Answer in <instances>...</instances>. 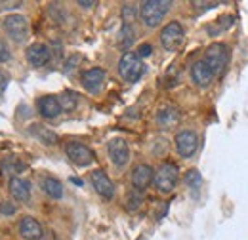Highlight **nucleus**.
I'll return each mask as SVG.
<instances>
[{
    "instance_id": "f257e3e1",
    "label": "nucleus",
    "mask_w": 248,
    "mask_h": 240,
    "mask_svg": "<svg viewBox=\"0 0 248 240\" xmlns=\"http://www.w3.org/2000/svg\"><path fill=\"white\" fill-rule=\"evenodd\" d=\"M170 6H172V2H168V0H147V2H143L140 6V17H141L143 25L149 27V29L158 27V23L168 14Z\"/></svg>"
},
{
    "instance_id": "f03ea898",
    "label": "nucleus",
    "mask_w": 248,
    "mask_h": 240,
    "mask_svg": "<svg viewBox=\"0 0 248 240\" xmlns=\"http://www.w3.org/2000/svg\"><path fill=\"white\" fill-rule=\"evenodd\" d=\"M178 178H180V170L174 162H162L158 166V170L155 172V178H153V183H155L156 191L162 193V195H168L174 191L176 183H178Z\"/></svg>"
},
{
    "instance_id": "7ed1b4c3",
    "label": "nucleus",
    "mask_w": 248,
    "mask_h": 240,
    "mask_svg": "<svg viewBox=\"0 0 248 240\" xmlns=\"http://www.w3.org/2000/svg\"><path fill=\"white\" fill-rule=\"evenodd\" d=\"M119 73H121V76L126 82L134 84V82H138L143 76L145 65H143V61L140 60L136 54L126 52V54H123L121 61H119Z\"/></svg>"
},
{
    "instance_id": "20e7f679",
    "label": "nucleus",
    "mask_w": 248,
    "mask_h": 240,
    "mask_svg": "<svg viewBox=\"0 0 248 240\" xmlns=\"http://www.w3.org/2000/svg\"><path fill=\"white\" fill-rule=\"evenodd\" d=\"M2 27L14 42H25L29 36V23L21 14L6 15V19L2 21Z\"/></svg>"
},
{
    "instance_id": "39448f33",
    "label": "nucleus",
    "mask_w": 248,
    "mask_h": 240,
    "mask_svg": "<svg viewBox=\"0 0 248 240\" xmlns=\"http://www.w3.org/2000/svg\"><path fill=\"white\" fill-rule=\"evenodd\" d=\"M184 42V27L178 21H170L160 30V44L168 52H176Z\"/></svg>"
},
{
    "instance_id": "423d86ee",
    "label": "nucleus",
    "mask_w": 248,
    "mask_h": 240,
    "mask_svg": "<svg viewBox=\"0 0 248 240\" xmlns=\"http://www.w3.org/2000/svg\"><path fill=\"white\" fill-rule=\"evenodd\" d=\"M176 150L180 156L184 158H191L195 152H197V147H199V135L193 132V130H182L176 134Z\"/></svg>"
},
{
    "instance_id": "0eeeda50",
    "label": "nucleus",
    "mask_w": 248,
    "mask_h": 240,
    "mask_svg": "<svg viewBox=\"0 0 248 240\" xmlns=\"http://www.w3.org/2000/svg\"><path fill=\"white\" fill-rule=\"evenodd\" d=\"M204 61L208 63V67L214 71V73H221L225 63H227V48L219 42H214L206 48V56H204Z\"/></svg>"
},
{
    "instance_id": "6e6552de",
    "label": "nucleus",
    "mask_w": 248,
    "mask_h": 240,
    "mask_svg": "<svg viewBox=\"0 0 248 240\" xmlns=\"http://www.w3.org/2000/svg\"><path fill=\"white\" fill-rule=\"evenodd\" d=\"M65 152L69 156V160H73L77 166H90L93 162V152L86 145L78 143V141H71L65 145Z\"/></svg>"
},
{
    "instance_id": "1a4fd4ad",
    "label": "nucleus",
    "mask_w": 248,
    "mask_h": 240,
    "mask_svg": "<svg viewBox=\"0 0 248 240\" xmlns=\"http://www.w3.org/2000/svg\"><path fill=\"white\" fill-rule=\"evenodd\" d=\"M214 76H216V73L208 67V63L204 60L193 63V67H191V78H193V82H195L199 88H208V86L212 84Z\"/></svg>"
},
{
    "instance_id": "9d476101",
    "label": "nucleus",
    "mask_w": 248,
    "mask_h": 240,
    "mask_svg": "<svg viewBox=\"0 0 248 240\" xmlns=\"http://www.w3.org/2000/svg\"><path fill=\"white\" fill-rule=\"evenodd\" d=\"M107 152H109V158L113 160V164L117 168H124L130 160V149H128V143L117 137V139H111L109 145H107Z\"/></svg>"
},
{
    "instance_id": "9b49d317",
    "label": "nucleus",
    "mask_w": 248,
    "mask_h": 240,
    "mask_svg": "<svg viewBox=\"0 0 248 240\" xmlns=\"http://www.w3.org/2000/svg\"><path fill=\"white\" fill-rule=\"evenodd\" d=\"M90 181H92L93 189L97 191V195L105 200H111L115 196V185L113 181L105 176L103 170H93L92 176H90Z\"/></svg>"
},
{
    "instance_id": "f8f14e48",
    "label": "nucleus",
    "mask_w": 248,
    "mask_h": 240,
    "mask_svg": "<svg viewBox=\"0 0 248 240\" xmlns=\"http://www.w3.org/2000/svg\"><path fill=\"white\" fill-rule=\"evenodd\" d=\"M52 60V52L46 44H40V42H34L27 48V61L31 63L32 67H44L48 65Z\"/></svg>"
},
{
    "instance_id": "ddd939ff",
    "label": "nucleus",
    "mask_w": 248,
    "mask_h": 240,
    "mask_svg": "<svg viewBox=\"0 0 248 240\" xmlns=\"http://www.w3.org/2000/svg\"><path fill=\"white\" fill-rule=\"evenodd\" d=\"M153 178H155V172L149 164H138L132 170V185L136 191H145L151 185Z\"/></svg>"
},
{
    "instance_id": "4468645a",
    "label": "nucleus",
    "mask_w": 248,
    "mask_h": 240,
    "mask_svg": "<svg viewBox=\"0 0 248 240\" xmlns=\"http://www.w3.org/2000/svg\"><path fill=\"white\" fill-rule=\"evenodd\" d=\"M103 80H105V71L99 69V67H93L88 69L84 75H82V86L90 93H97L103 86Z\"/></svg>"
},
{
    "instance_id": "2eb2a0df",
    "label": "nucleus",
    "mask_w": 248,
    "mask_h": 240,
    "mask_svg": "<svg viewBox=\"0 0 248 240\" xmlns=\"http://www.w3.org/2000/svg\"><path fill=\"white\" fill-rule=\"evenodd\" d=\"M10 195L17 202H27L31 198V183L23 178H12L10 180Z\"/></svg>"
},
{
    "instance_id": "dca6fc26",
    "label": "nucleus",
    "mask_w": 248,
    "mask_h": 240,
    "mask_svg": "<svg viewBox=\"0 0 248 240\" xmlns=\"http://www.w3.org/2000/svg\"><path fill=\"white\" fill-rule=\"evenodd\" d=\"M38 113L44 119H56V117H60V113H62L60 99L56 95H44V97H40L38 99Z\"/></svg>"
},
{
    "instance_id": "f3484780",
    "label": "nucleus",
    "mask_w": 248,
    "mask_h": 240,
    "mask_svg": "<svg viewBox=\"0 0 248 240\" xmlns=\"http://www.w3.org/2000/svg\"><path fill=\"white\" fill-rule=\"evenodd\" d=\"M19 235L25 240L42 239V225L34 217H23L19 221Z\"/></svg>"
},
{
    "instance_id": "a211bd4d",
    "label": "nucleus",
    "mask_w": 248,
    "mask_h": 240,
    "mask_svg": "<svg viewBox=\"0 0 248 240\" xmlns=\"http://www.w3.org/2000/svg\"><path fill=\"white\" fill-rule=\"evenodd\" d=\"M40 187H42V191L50 198H54V200L63 198V185L60 180H56V178H44V180L40 181Z\"/></svg>"
},
{
    "instance_id": "6ab92c4d",
    "label": "nucleus",
    "mask_w": 248,
    "mask_h": 240,
    "mask_svg": "<svg viewBox=\"0 0 248 240\" xmlns=\"http://www.w3.org/2000/svg\"><path fill=\"white\" fill-rule=\"evenodd\" d=\"M178 119H180L178 109H174V107H170V105L158 109V113H156V122H158L160 126H164V128L174 126V124L178 122Z\"/></svg>"
},
{
    "instance_id": "aec40b11",
    "label": "nucleus",
    "mask_w": 248,
    "mask_h": 240,
    "mask_svg": "<svg viewBox=\"0 0 248 240\" xmlns=\"http://www.w3.org/2000/svg\"><path fill=\"white\" fill-rule=\"evenodd\" d=\"M31 134L38 139V141H42L44 145H54L56 141H58V135L50 130V128H46V126H40V124H32L31 126Z\"/></svg>"
},
{
    "instance_id": "412c9836",
    "label": "nucleus",
    "mask_w": 248,
    "mask_h": 240,
    "mask_svg": "<svg viewBox=\"0 0 248 240\" xmlns=\"http://www.w3.org/2000/svg\"><path fill=\"white\" fill-rule=\"evenodd\" d=\"M134 38H136V30H134V27L124 23L121 32H119V48L128 50V48L134 44Z\"/></svg>"
},
{
    "instance_id": "4be33fe9",
    "label": "nucleus",
    "mask_w": 248,
    "mask_h": 240,
    "mask_svg": "<svg viewBox=\"0 0 248 240\" xmlns=\"http://www.w3.org/2000/svg\"><path fill=\"white\" fill-rule=\"evenodd\" d=\"M58 99H60L62 111H73L77 107V103H78V95L73 93V91H65L62 97H58Z\"/></svg>"
},
{
    "instance_id": "5701e85b",
    "label": "nucleus",
    "mask_w": 248,
    "mask_h": 240,
    "mask_svg": "<svg viewBox=\"0 0 248 240\" xmlns=\"http://www.w3.org/2000/svg\"><path fill=\"white\" fill-rule=\"evenodd\" d=\"M235 21V17L233 15H227V17H221V19H217L216 25H212V27H208V34H212V36H216V34H219L223 29H227L231 23Z\"/></svg>"
},
{
    "instance_id": "b1692460",
    "label": "nucleus",
    "mask_w": 248,
    "mask_h": 240,
    "mask_svg": "<svg viewBox=\"0 0 248 240\" xmlns=\"http://www.w3.org/2000/svg\"><path fill=\"white\" fill-rule=\"evenodd\" d=\"M141 202H143V195H141V191H132V193L128 195L126 208H128L130 211H136L140 206H141Z\"/></svg>"
},
{
    "instance_id": "393cba45",
    "label": "nucleus",
    "mask_w": 248,
    "mask_h": 240,
    "mask_svg": "<svg viewBox=\"0 0 248 240\" xmlns=\"http://www.w3.org/2000/svg\"><path fill=\"white\" fill-rule=\"evenodd\" d=\"M136 15H138V8H136V4H124L123 6V19L126 25H132V21L136 19Z\"/></svg>"
},
{
    "instance_id": "a878e982",
    "label": "nucleus",
    "mask_w": 248,
    "mask_h": 240,
    "mask_svg": "<svg viewBox=\"0 0 248 240\" xmlns=\"http://www.w3.org/2000/svg\"><path fill=\"white\" fill-rule=\"evenodd\" d=\"M186 183L191 187V189H199L201 183H202V178H201V174H199L197 170H191V172H187Z\"/></svg>"
},
{
    "instance_id": "bb28decb",
    "label": "nucleus",
    "mask_w": 248,
    "mask_h": 240,
    "mask_svg": "<svg viewBox=\"0 0 248 240\" xmlns=\"http://www.w3.org/2000/svg\"><path fill=\"white\" fill-rule=\"evenodd\" d=\"M16 211H17V208H16L12 202H8V200L0 202V213H2V215H14Z\"/></svg>"
},
{
    "instance_id": "cd10ccee",
    "label": "nucleus",
    "mask_w": 248,
    "mask_h": 240,
    "mask_svg": "<svg viewBox=\"0 0 248 240\" xmlns=\"http://www.w3.org/2000/svg\"><path fill=\"white\" fill-rule=\"evenodd\" d=\"M151 52H153V48H151V44H147V42H145V44H141V46L138 48V52H136V56H138V58L141 60V58H149V56H151Z\"/></svg>"
},
{
    "instance_id": "c85d7f7f",
    "label": "nucleus",
    "mask_w": 248,
    "mask_h": 240,
    "mask_svg": "<svg viewBox=\"0 0 248 240\" xmlns=\"http://www.w3.org/2000/svg\"><path fill=\"white\" fill-rule=\"evenodd\" d=\"M8 60H10V52H8L6 44L0 42V63H4V61H8Z\"/></svg>"
},
{
    "instance_id": "c756f323",
    "label": "nucleus",
    "mask_w": 248,
    "mask_h": 240,
    "mask_svg": "<svg viewBox=\"0 0 248 240\" xmlns=\"http://www.w3.org/2000/svg\"><path fill=\"white\" fill-rule=\"evenodd\" d=\"M6 86H8V76H6V73L0 71V95L6 91Z\"/></svg>"
},
{
    "instance_id": "7c9ffc66",
    "label": "nucleus",
    "mask_w": 248,
    "mask_h": 240,
    "mask_svg": "<svg viewBox=\"0 0 248 240\" xmlns=\"http://www.w3.org/2000/svg\"><path fill=\"white\" fill-rule=\"evenodd\" d=\"M78 61H80V56H73L71 60L65 63V71H71V67H75V65H77Z\"/></svg>"
},
{
    "instance_id": "2f4dec72",
    "label": "nucleus",
    "mask_w": 248,
    "mask_h": 240,
    "mask_svg": "<svg viewBox=\"0 0 248 240\" xmlns=\"http://www.w3.org/2000/svg\"><path fill=\"white\" fill-rule=\"evenodd\" d=\"M78 6H82V8H92V6H95V2H93V0H90V2L80 0V2H78Z\"/></svg>"
},
{
    "instance_id": "473e14b6",
    "label": "nucleus",
    "mask_w": 248,
    "mask_h": 240,
    "mask_svg": "<svg viewBox=\"0 0 248 240\" xmlns=\"http://www.w3.org/2000/svg\"><path fill=\"white\" fill-rule=\"evenodd\" d=\"M138 240H143V239H138Z\"/></svg>"
}]
</instances>
